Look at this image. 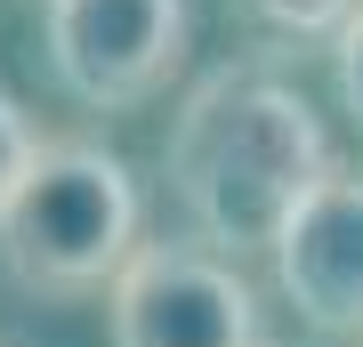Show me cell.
Returning <instances> with one entry per match:
<instances>
[{"mask_svg": "<svg viewBox=\"0 0 363 347\" xmlns=\"http://www.w3.org/2000/svg\"><path fill=\"white\" fill-rule=\"evenodd\" d=\"M331 170L339 162H331L315 105L259 65L210 73L169 121V186L194 219V243L218 258L274 250L283 219Z\"/></svg>", "mask_w": 363, "mask_h": 347, "instance_id": "cell-1", "label": "cell"}, {"mask_svg": "<svg viewBox=\"0 0 363 347\" xmlns=\"http://www.w3.org/2000/svg\"><path fill=\"white\" fill-rule=\"evenodd\" d=\"M138 250V178L113 145L40 138L0 194V267L40 299L105 291Z\"/></svg>", "mask_w": 363, "mask_h": 347, "instance_id": "cell-2", "label": "cell"}, {"mask_svg": "<svg viewBox=\"0 0 363 347\" xmlns=\"http://www.w3.org/2000/svg\"><path fill=\"white\" fill-rule=\"evenodd\" d=\"M113 347H267L242 267L202 243H138L105 283Z\"/></svg>", "mask_w": 363, "mask_h": 347, "instance_id": "cell-3", "label": "cell"}, {"mask_svg": "<svg viewBox=\"0 0 363 347\" xmlns=\"http://www.w3.org/2000/svg\"><path fill=\"white\" fill-rule=\"evenodd\" d=\"M40 49L65 97L113 114L178 73L186 0H40Z\"/></svg>", "mask_w": 363, "mask_h": 347, "instance_id": "cell-4", "label": "cell"}, {"mask_svg": "<svg viewBox=\"0 0 363 347\" xmlns=\"http://www.w3.org/2000/svg\"><path fill=\"white\" fill-rule=\"evenodd\" d=\"M267 258H274V283L298 307V323L363 339V178L355 170L315 178Z\"/></svg>", "mask_w": 363, "mask_h": 347, "instance_id": "cell-5", "label": "cell"}, {"mask_svg": "<svg viewBox=\"0 0 363 347\" xmlns=\"http://www.w3.org/2000/svg\"><path fill=\"white\" fill-rule=\"evenodd\" d=\"M250 9L274 33H291V40H339V25L355 16V0H250Z\"/></svg>", "mask_w": 363, "mask_h": 347, "instance_id": "cell-6", "label": "cell"}, {"mask_svg": "<svg viewBox=\"0 0 363 347\" xmlns=\"http://www.w3.org/2000/svg\"><path fill=\"white\" fill-rule=\"evenodd\" d=\"M40 154V129H33V114H25V105H16L9 89H0V194H9V178H16V170H25Z\"/></svg>", "mask_w": 363, "mask_h": 347, "instance_id": "cell-7", "label": "cell"}, {"mask_svg": "<svg viewBox=\"0 0 363 347\" xmlns=\"http://www.w3.org/2000/svg\"><path fill=\"white\" fill-rule=\"evenodd\" d=\"M339 97H347V114L363 121V0H355V16H347V25H339Z\"/></svg>", "mask_w": 363, "mask_h": 347, "instance_id": "cell-8", "label": "cell"}]
</instances>
